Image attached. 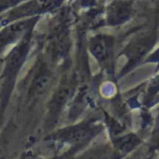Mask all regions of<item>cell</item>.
<instances>
[{
  "instance_id": "7a4b0ae2",
  "label": "cell",
  "mask_w": 159,
  "mask_h": 159,
  "mask_svg": "<svg viewBox=\"0 0 159 159\" xmlns=\"http://www.w3.org/2000/svg\"><path fill=\"white\" fill-rule=\"evenodd\" d=\"M50 82H51V79L49 76L46 75H41L35 80V83L34 85V90L36 93L40 94L45 93L49 86Z\"/></svg>"
},
{
  "instance_id": "6da1fadb",
  "label": "cell",
  "mask_w": 159,
  "mask_h": 159,
  "mask_svg": "<svg viewBox=\"0 0 159 159\" xmlns=\"http://www.w3.org/2000/svg\"><path fill=\"white\" fill-rule=\"evenodd\" d=\"M109 44L105 37H98L91 42L90 50L98 60L104 61L108 55Z\"/></svg>"
}]
</instances>
